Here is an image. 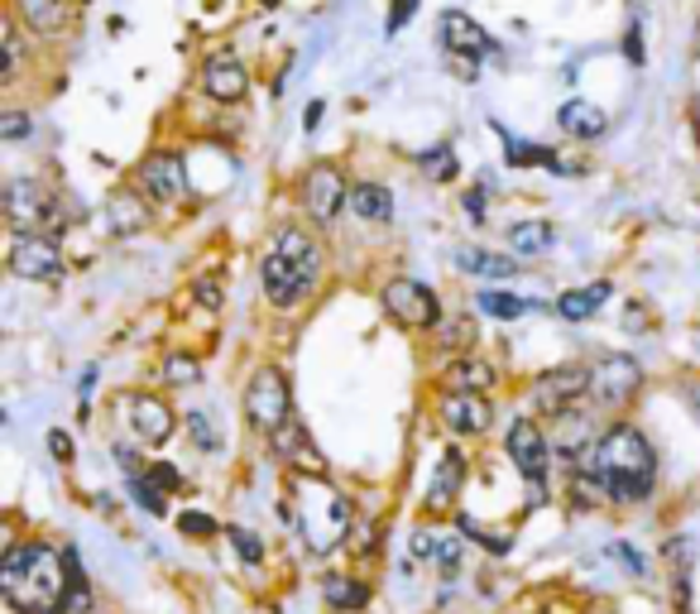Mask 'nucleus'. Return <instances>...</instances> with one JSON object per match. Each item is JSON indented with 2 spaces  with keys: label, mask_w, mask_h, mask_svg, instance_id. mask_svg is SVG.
Here are the masks:
<instances>
[{
  "label": "nucleus",
  "mask_w": 700,
  "mask_h": 614,
  "mask_svg": "<svg viewBox=\"0 0 700 614\" xmlns=\"http://www.w3.org/2000/svg\"><path fill=\"white\" fill-rule=\"evenodd\" d=\"M437 417H442L446 427H452V433H466V437L485 433V427L495 423L490 403H485L480 394H460V389H446L442 403H437Z\"/></svg>",
  "instance_id": "14"
},
{
  "label": "nucleus",
  "mask_w": 700,
  "mask_h": 614,
  "mask_svg": "<svg viewBox=\"0 0 700 614\" xmlns=\"http://www.w3.org/2000/svg\"><path fill=\"white\" fill-rule=\"evenodd\" d=\"M0 135H5V139H24V135H30V115H24V111H10L5 121H0Z\"/></svg>",
  "instance_id": "42"
},
{
  "label": "nucleus",
  "mask_w": 700,
  "mask_h": 614,
  "mask_svg": "<svg viewBox=\"0 0 700 614\" xmlns=\"http://www.w3.org/2000/svg\"><path fill=\"white\" fill-rule=\"evenodd\" d=\"M480 308L490 312V317H499V322H513V317H523V312L537 308V303H523V298H513V293H504V289H485V293H480Z\"/></svg>",
  "instance_id": "31"
},
{
  "label": "nucleus",
  "mask_w": 700,
  "mask_h": 614,
  "mask_svg": "<svg viewBox=\"0 0 700 614\" xmlns=\"http://www.w3.org/2000/svg\"><path fill=\"white\" fill-rule=\"evenodd\" d=\"M460 533H470V538H480V547H485V552H499V557L509 552V533H485L480 524H475V518H460Z\"/></svg>",
  "instance_id": "36"
},
{
  "label": "nucleus",
  "mask_w": 700,
  "mask_h": 614,
  "mask_svg": "<svg viewBox=\"0 0 700 614\" xmlns=\"http://www.w3.org/2000/svg\"><path fill=\"white\" fill-rule=\"evenodd\" d=\"M202 91L211 101H241L245 91H249V72H245V63L235 58V54H216V58H207L202 63Z\"/></svg>",
  "instance_id": "15"
},
{
  "label": "nucleus",
  "mask_w": 700,
  "mask_h": 614,
  "mask_svg": "<svg viewBox=\"0 0 700 614\" xmlns=\"http://www.w3.org/2000/svg\"><path fill=\"white\" fill-rule=\"evenodd\" d=\"M149 480H154L158 490H178V485H182V476H178V470L168 466V461H154V466H149Z\"/></svg>",
  "instance_id": "41"
},
{
  "label": "nucleus",
  "mask_w": 700,
  "mask_h": 614,
  "mask_svg": "<svg viewBox=\"0 0 700 614\" xmlns=\"http://www.w3.org/2000/svg\"><path fill=\"white\" fill-rule=\"evenodd\" d=\"M385 312H389V317L399 322V326H413V332L442 322L437 293H432L427 283H418V279H393L389 289H385Z\"/></svg>",
  "instance_id": "8"
},
{
  "label": "nucleus",
  "mask_w": 700,
  "mask_h": 614,
  "mask_svg": "<svg viewBox=\"0 0 700 614\" xmlns=\"http://www.w3.org/2000/svg\"><path fill=\"white\" fill-rule=\"evenodd\" d=\"M197 298H202V303H211V308H216V303H221V293H216V289H211V283H202V289H197Z\"/></svg>",
  "instance_id": "50"
},
{
  "label": "nucleus",
  "mask_w": 700,
  "mask_h": 614,
  "mask_svg": "<svg viewBox=\"0 0 700 614\" xmlns=\"http://www.w3.org/2000/svg\"><path fill=\"white\" fill-rule=\"evenodd\" d=\"M231 543H235V552H241L249 567H259L264 561V543L255 538V533H245V528H231Z\"/></svg>",
  "instance_id": "38"
},
{
  "label": "nucleus",
  "mask_w": 700,
  "mask_h": 614,
  "mask_svg": "<svg viewBox=\"0 0 700 614\" xmlns=\"http://www.w3.org/2000/svg\"><path fill=\"white\" fill-rule=\"evenodd\" d=\"M586 466L600 476V485L610 490V500H624V504H638L653 494V480H657V461H653V447L638 427L619 423L610 433H600V442L590 447Z\"/></svg>",
  "instance_id": "2"
},
{
  "label": "nucleus",
  "mask_w": 700,
  "mask_h": 614,
  "mask_svg": "<svg viewBox=\"0 0 700 614\" xmlns=\"http://www.w3.org/2000/svg\"><path fill=\"white\" fill-rule=\"evenodd\" d=\"M144 202H149V198H144ZM144 202H135L130 192H121V198H111V226L121 231V235L144 231Z\"/></svg>",
  "instance_id": "30"
},
{
  "label": "nucleus",
  "mask_w": 700,
  "mask_h": 614,
  "mask_svg": "<svg viewBox=\"0 0 700 614\" xmlns=\"http://www.w3.org/2000/svg\"><path fill=\"white\" fill-rule=\"evenodd\" d=\"M269 447L279 451L284 461L298 470V476H326L322 456H316V447L308 442V433H302V423H293V417H288L284 427H274V433H269Z\"/></svg>",
  "instance_id": "17"
},
{
  "label": "nucleus",
  "mask_w": 700,
  "mask_h": 614,
  "mask_svg": "<svg viewBox=\"0 0 700 614\" xmlns=\"http://www.w3.org/2000/svg\"><path fill=\"white\" fill-rule=\"evenodd\" d=\"M437 346L442 350H466L475 346V322L470 317H446V322H437Z\"/></svg>",
  "instance_id": "29"
},
{
  "label": "nucleus",
  "mask_w": 700,
  "mask_h": 614,
  "mask_svg": "<svg viewBox=\"0 0 700 614\" xmlns=\"http://www.w3.org/2000/svg\"><path fill=\"white\" fill-rule=\"evenodd\" d=\"M0 595L15 614H58L68 600V557L48 543L10 547L0 561Z\"/></svg>",
  "instance_id": "1"
},
{
  "label": "nucleus",
  "mask_w": 700,
  "mask_h": 614,
  "mask_svg": "<svg viewBox=\"0 0 700 614\" xmlns=\"http://www.w3.org/2000/svg\"><path fill=\"white\" fill-rule=\"evenodd\" d=\"M446 389H460V394H480V389L495 384V365L490 360H460L446 370Z\"/></svg>",
  "instance_id": "24"
},
{
  "label": "nucleus",
  "mask_w": 700,
  "mask_h": 614,
  "mask_svg": "<svg viewBox=\"0 0 700 614\" xmlns=\"http://www.w3.org/2000/svg\"><path fill=\"white\" fill-rule=\"evenodd\" d=\"M48 451L58 456V461H73V437L68 433H48Z\"/></svg>",
  "instance_id": "46"
},
{
  "label": "nucleus",
  "mask_w": 700,
  "mask_h": 614,
  "mask_svg": "<svg viewBox=\"0 0 700 614\" xmlns=\"http://www.w3.org/2000/svg\"><path fill=\"white\" fill-rule=\"evenodd\" d=\"M10 273L30 283H58L63 279V250L53 235H15L10 241Z\"/></svg>",
  "instance_id": "7"
},
{
  "label": "nucleus",
  "mask_w": 700,
  "mask_h": 614,
  "mask_svg": "<svg viewBox=\"0 0 700 614\" xmlns=\"http://www.w3.org/2000/svg\"><path fill=\"white\" fill-rule=\"evenodd\" d=\"M456 265L466 273H480V279H513L519 273V265L504 255H490V250H475V245H460L456 250Z\"/></svg>",
  "instance_id": "23"
},
{
  "label": "nucleus",
  "mask_w": 700,
  "mask_h": 614,
  "mask_svg": "<svg viewBox=\"0 0 700 614\" xmlns=\"http://www.w3.org/2000/svg\"><path fill=\"white\" fill-rule=\"evenodd\" d=\"M466 212H470V221H480V216H485V202H480V192H466Z\"/></svg>",
  "instance_id": "48"
},
{
  "label": "nucleus",
  "mask_w": 700,
  "mask_h": 614,
  "mask_svg": "<svg viewBox=\"0 0 700 614\" xmlns=\"http://www.w3.org/2000/svg\"><path fill=\"white\" fill-rule=\"evenodd\" d=\"M557 121H562L566 135H580V139H596V135L610 130V115H604L600 107H590V101H566Z\"/></svg>",
  "instance_id": "21"
},
{
  "label": "nucleus",
  "mask_w": 700,
  "mask_h": 614,
  "mask_svg": "<svg viewBox=\"0 0 700 614\" xmlns=\"http://www.w3.org/2000/svg\"><path fill=\"white\" fill-rule=\"evenodd\" d=\"M293 518L308 543V552L326 557L346 543L351 533V500L326 485V476H298L293 480Z\"/></svg>",
  "instance_id": "4"
},
{
  "label": "nucleus",
  "mask_w": 700,
  "mask_h": 614,
  "mask_svg": "<svg viewBox=\"0 0 700 614\" xmlns=\"http://www.w3.org/2000/svg\"><path fill=\"white\" fill-rule=\"evenodd\" d=\"M610 303V283H590V289H571V293H562V303L557 312L566 322H586V317H596V308Z\"/></svg>",
  "instance_id": "22"
},
{
  "label": "nucleus",
  "mask_w": 700,
  "mask_h": 614,
  "mask_svg": "<svg viewBox=\"0 0 700 614\" xmlns=\"http://www.w3.org/2000/svg\"><path fill=\"white\" fill-rule=\"evenodd\" d=\"M509 245L519 255H543L552 245V226H543V221H523V226L509 231Z\"/></svg>",
  "instance_id": "28"
},
{
  "label": "nucleus",
  "mask_w": 700,
  "mask_h": 614,
  "mask_svg": "<svg viewBox=\"0 0 700 614\" xmlns=\"http://www.w3.org/2000/svg\"><path fill=\"white\" fill-rule=\"evenodd\" d=\"M15 20L38 38L63 34L73 24V0H15Z\"/></svg>",
  "instance_id": "18"
},
{
  "label": "nucleus",
  "mask_w": 700,
  "mask_h": 614,
  "mask_svg": "<svg viewBox=\"0 0 700 614\" xmlns=\"http://www.w3.org/2000/svg\"><path fill=\"white\" fill-rule=\"evenodd\" d=\"M63 610H77L87 614L91 610V591H87V577H82V561L68 552V600H63Z\"/></svg>",
  "instance_id": "33"
},
{
  "label": "nucleus",
  "mask_w": 700,
  "mask_h": 614,
  "mask_svg": "<svg viewBox=\"0 0 700 614\" xmlns=\"http://www.w3.org/2000/svg\"><path fill=\"white\" fill-rule=\"evenodd\" d=\"M15 72H20V30L5 24V82H15Z\"/></svg>",
  "instance_id": "39"
},
{
  "label": "nucleus",
  "mask_w": 700,
  "mask_h": 614,
  "mask_svg": "<svg viewBox=\"0 0 700 614\" xmlns=\"http://www.w3.org/2000/svg\"><path fill=\"white\" fill-rule=\"evenodd\" d=\"M178 528L188 533V538H192V533H197V538H211V533H216V518H207V514H192V509H188V514L178 518Z\"/></svg>",
  "instance_id": "40"
},
{
  "label": "nucleus",
  "mask_w": 700,
  "mask_h": 614,
  "mask_svg": "<svg viewBox=\"0 0 700 614\" xmlns=\"http://www.w3.org/2000/svg\"><path fill=\"white\" fill-rule=\"evenodd\" d=\"M316 121H322V101H312L308 115H302V130H316Z\"/></svg>",
  "instance_id": "49"
},
{
  "label": "nucleus",
  "mask_w": 700,
  "mask_h": 614,
  "mask_svg": "<svg viewBox=\"0 0 700 614\" xmlns=\"http://www.w3.org/2000/svg\"><path fill=\"white\" fill-rule=\"evenodd\" d=\"M610 557H619V561H624V567L633 571V577H643V571H648V561H643L638 552H633V547H624V543H610Z\"/></svg>",
  "instance_id": "43"
},
{
  "label": "nucleus",
  "mask_w": 700,
  "mask_h": 614,
  "mask_svg": "<svg viewBox=\"0 0 700 614\" xmlns=\"http://www.w3.org/2000/svg\"><path fill=\"white\" fill-rule=\"evenodd\" d=\"M130 490H135L140 509H149V514H164V490H158L149 476H130Z\"/></svg>",
  "instance_id": "35"
},
{
  "label": "nucleus",
  "mask_w": 700,
  "mask_h": 614,
  "mask_svg": "<svg viewBox=\"0 0 700 614\" xmlns=\"http://www.w3.org/2000/svg\"><path fill=\"white\" fill-rule=\"evenodd\" d=\"M504 447H509V461H513V466H519V476H523V480H543V476H547L552 447H547L543 427H537V423H533V417H519V423H513V427H509Z\"/></svg>",
  "instance_id": "12"
},
{
  "label": "nucleus",
  "mask_w": 700,
  "mask_h": 614,
  "mask_svg": "<svg viewBox=\"0 0 700 614\" xmlns=\"http://www.w3.org/2000/svg\"><path fill=\"white\" fill-rule=\"evenodd\" d=\"M460 557H466L460 538H442V533H437V552H432V561H437L442 571H460Z\"/></svg>",
  "instance_id": "37"
},
{
  "label": "nucleus",
  "mask_w": 700,
  "mask_h": 614,
  "mask_svg": "<svg viewBox=\"0 0 700 614\" xmlns=\"http://www.w3.org/2000/svg\"><path fill=\"white\" fill-rule=\"evenodd\" d=\"M351 206L365 221H389L393 216V198H389V188H379V182H360V188H351Z\"/></svg>",
  "instance_id": "25"
},
{
  "label": "nucleus",
  "mask_w": 700,
  "mask_h": 614,
  "mask_svg": "<svg viewBox=\"0 0 700 614\" xmlns=\"http://www.w3.org/2000/svg\"><path fill=\"white\" fill-rule=\"evenodd\" d=\"M432 552H437V533H413V557L427 561Z\"/></svg>",
  "instance_id": "47"
},
{
  "label": "nucleus",
  "mask_w": 700,
  "mask_h": 614,
  "mask_svg": "<svg viewBox=\"0 0 700 614\" xmlns=\"http://www.w3.org/2000/svg\"><path fill=\"white\" fill-rule=\"evenodd\" d=\"M643 370L633 356H604L596 370H590V394H596L604 409H624V403L638 394Z\"/></svg>",
  "instance_id": "10"
},
{
  "label": "nucleus",
  "mask_w": 700,
  "mask_h": 614,
  "mask_svg": "<svg viewBox=\"0 0 700 614\" xmlns=\"http://www.w3.org/2000/svg\"><path fill=\"white\" fill-rule=\"evenodd\" d=\"M5 216H10V226H15V235H48L58 226V202H53V192L44 182L15 178L5 188Z\"/></svg>",
  "instance_id": "6"
},
{
  "label": "nucleus",
  "mask_w": 700,
  "mask_h": 614,
  "mask_svg": "<svg viewBox=\"0 0 700 614\" xmlns=\"http://www.w3.org/2000/svg\"><path fill=\"white\" fill-rule=\"evenodd\" d=\"M418 164L427 168L432 178H452L456 174V159H452V145H437V149H427V154H418Z\"/></svg>",
  "instance_id": "34"
},
{
  "label": "nucleus",
  "mask_w": 700,
  "mask_h": 614,
  "mask_svg": "<svg viewBox=\"0 0 700 614\" xmlns=\"http://www.w3.org/2000/svg\"><path fill=\"white\" fill-rule=\"evenodd\" d=\"M135 178H140V198H149V202H178L182 192H188V168H182V159L168 149L149 154Z\"/></svg>",
  "instance_id": "11"
},
{
  "label": "nucleus",
  "mask_w": 700,
  "mask_h": 614,
  "mask_svg": "<svg viewBox=\"0 0 700 614\" xmlns=\"http://www.w3.org/2000/svg\"><path fill=\"white\" fill-rule=\"evenodd\" d=\"M322 595H326V605H332V610H365L369 605V585L351 581V577H326Z\"/></svg>",
  "instance_id": "26"
},
{
  "label": "nucleus",
  "mask_w": 700,
  "mask_h": 614,
  "mask_svg": "<svg viewBox=\"0 0 700 614\" xmlns=\"http://www.w3.org/2000/svg\"><path fill=\"white\" fill-rule=\"evenodd\" d=\"M499 130V125H495ZM504 135V145H509V164H543V168H562V174H571V164H562L557 159V149H543V145H523V139H513L509 130H499Z\"/></svg>",
  "instance_id": "27"
},
{
  "label": "nucleus",
  "mask_w": 700,
  "mask_h": 614,
  "mask_svg": "<svg viewBox=\"0 0 700 614\" xmlns=\"http://www.w3.org/2000/svg\"><path fill=\"white\" fill-rule=\"evenodd\" d=\"M125 409H130V427H135V437L144 447H164V442L174 437V413H168L164 399L135 394V399H125Z\"/></svg>",
  "instance_id": "16"
},
{
  "label": "nucleus",
  "mask_w": 700,
  "mask_h": 614,
  "mask_svg": "<svg viewBox=\"0 0 700 614\" xmlns=\"http://www.w3.org/2000/svg\"><path fill=\"white\" fill-rule=\"evenodd\" d=\"M188 423H192V437H197V442H202V447H207V451H211V447H216V433H211V427H207V417H202V413H192V417H188Z\"/></svg>",
  "instance_id": "45"
},
{
  "label": "nucleus",
  "mask_w": 700,
  "mask_h": 614,
  "mask_svg": "<svg viewBox=\"0 0 700 614\" xmlns=\"http://www.w3.org/2000/svg\"><path fill=\"white\" fill-rule=\"evenodd\" d=\"M245 417H249V427L264 433V437L293 417V394H288L284 370H274V365L255 370V380L245 384Z\"/></svg>",
  "instance_id": "5"
},
{
  "label": "nucleus",
  "mask_w": 700,
  "mask_h": 614,
  "mask_svg": "<svg viewBox=\"0 0 700 614\" xmlns=\"http://www.w3.org/2000/svg\"><path fill=\"white\" fill-rule=\"evenodd\" d=\"M460 485H466V456H460V447H452V451H442L437 476H432V485H427V509H437V514L452 509Z\"/></svg>",
  "instance_id": "20"
},
{
  "label": "nucleus",
  "mask_w": 700,
  "mask_h": 614,
  "mask_svg": "<svg viewBox=\"0 0 700 614\" xmlns=\"http://www.w3.org/2000/svg\"><path fill=\"white\" fill-rule=\"evenodd\" d=\"M686 399H691V409H696V413H700V380H696V384H691V389H686Z\"/></svg>",
  "instance_id": "51"
},
{
  "label": "nucleus",
  "mask_w": 700,
  "mask_h": 614,
  "mask_svg": "<svg viewBox=\"0 0 700 614\" xmlns=\"http://www.w3.org/2000/svg\"><path fill=\"white\" fill-rule=\"evenodd\" d=\"M316 279H322V245H316L308 231L284 226L269 241L264 265H259L264 298H269L274 308H293L316 289Z\"/></svg>",
  "instance_id": "3"
},
{
  "label": "nucleus",
  "mask_w": 700,
  "mask_h": 614,
  "mask_svg": "<svg viewBox=\"0 0 700 614\" xmlns=\"http://www.w3.org/2000/svg\"><path fill=\"white\" fill-rule=\"evenodd\" d=\"M590 389V370H576V365H562V370L537 375L533 389H527V403H533L543 417H562L571 403Z\"/></svg>",
  "instance_id": "9"
},
{
  "label": "nucleus",
  "mask_w": 700,
  "mask_h": 614,
  "mask_svg": "<svg viewBox=\"0 0 700 614\" xmlns=\"http://www.w3.org/2000/svg\"><path fill=\"white\" fill-rule=\"evenodd\" d=\"M413 10H418V0H393V10H389V34H399Z\"/></svg>",
  "instance_id": "44"
},
{
  "label": "nucleus",
  "mask_w": 700,
  "mask_h": 614,
  "mask_svg": "<svg viewBox=\"0 0 700 614\" xmlns=\"http://www.w3.org/2000/svg\"><path fill=\"white\" fill-rule=\"evenodd\" d=\"M302 206L312 221H336V212L346 206V178L332 164H312L302 178Z\"/></svg>",
  "instance_id": "13"
},
{
  "label": "nucleus",
  "mask_w": 700,
  "mask_h": 614,
  "mask_svg": "<svg viewBox=\"0 0 700 614\" xmlns=\"http://www.w3.org/2000/svg\"><path fill=\"white\" fill-rule=\"evenodd\" d=\"M442 44L452 48V54H466V58H485V54H495L490 34H485L470 15H460V10H446V15H442Z\"/></svg>",
  "instance_id": "19"
},
{
  "label": "nucleus",
  "mask_w": 700,
  "mask_h": 614,
  "mask_svg": "<svg viewBox=\"0 0 700 614\" xmlns=\"http://www.w3.org/2000/svg\"><path fill=\"white\" fill-rule=\"evenodd\" d=\"M202 380V365H197L188 350H174V356L164 360V384H174V389H188Z\"/></svg>",
  "instance_id": "32"
}]
</instances>
